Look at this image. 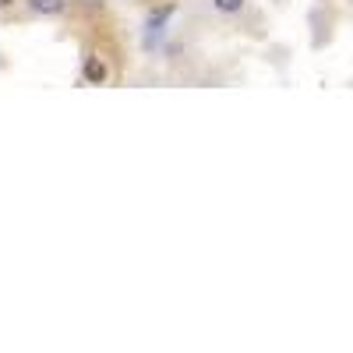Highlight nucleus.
<instances>
[{
	"label": "nucleus",
	"instance_id": "f257e3e1",
	"mask_svg": "<svg viewBox=\"0 0 353 353\" xmlns=\"http://www.w3.org/2000/svg\"><path fill=\"white\" fill-rule=\"evenodd\" d=\"M81 81H85V85H106V81H110L106 57H103L99 50L85 53V64H81Z\"/></svg>",
	"mask_w": 353,
	"mask_h": 353
},
{
	"label": "nucleus",
	"instance_id": "f03ea898",
	"mask_svg": "<svg viewBox=\"0 0 353 353\" xmlns=\"http://www.w3.org/2000/svg\"><path fill=\"white\" fill-rule=\"evenodd\" d=\"M21 4H25L28 11L43 14V18H57V14H64V11L71 8V0H21Z\"/></svg>",
	"mask_w": 353,
	"mask_h": 353
},
{
	"label": "nucleus",
	"instance_id": "7ed1b4c3",
	"mask_svg": "<svg viewBox=\"0 0 353 353\" xmlns=\"http://www.w3.org/2000/svg\"><path fill=\"white\" fill-rule=\"evenodd\" d=\"M248 0H212V11L223 14V18H233V14H241L244 11Z\"/></svg>",
	"mask_w": 353,
	"mask_h": 353
},
{
	"label": "nucleus",
	"instance_id": "20e7f679",
	"mask_svg": "<svg viewBox=\"0 0 353 353\" xmlns=\"http://www.w3.org/2000/svg\"><path fill=\"white\" fill-rule=\"evenodd\" d=\"M170 14H173V4H163L159 11H152V14H149V25H152V28H159V25L170 18Z\"/></svg>",
	"mask_w": 353,
	"mask_h": 353
},
{
	"label": "nucleus",
	"instance_id": "39448f33",
	"mask_svg": "<svg viewBox=\"0 0 353 353\" xmlns=\"http://www.w3.org/2000/svg\"><path fill=\"white\" fill-rule=\"evenodd\" d=\"M14 4H18V0H0V11H11Z\"/></svg>",
	"mask_w": 353,
	"mask_h": 353
}]
</instances>
